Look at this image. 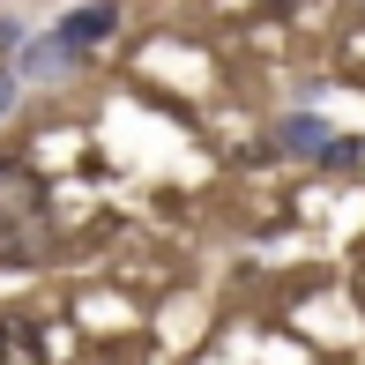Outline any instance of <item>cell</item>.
Here are the masks:
<instances>
[{
  "mask_svg": "<svg viewBox=\"0 0 365 365\" xmlns=\"http://www.w3.org/2000/svg\"><path fill=\"white\" fill-rule=\"evenodd\" d=\"M53 246V224H45V187L30 172L0 179V269H30Z\"/></svg>",
  "mask_w": 365,
  "mask_h": 365,
  "instance_id": "cell-1",
  "label": "cell"
},
{
  "mask_svg": "<svg viewBox=\"0 0 365 365\" xmlns=\"http://www.w3.org/2000/svg\"><path fill=\"white\" fill-rule=\"evenodd\" d=\"M112 30H120V8H112V0H97V8H75L60 30H45V45L23 60V68H30V75H60V68H75V60H90L97 45L112 38Z\"/></svg>",
  "mask_w": 365,
  "mask_h": 365,
  "instance_id": "cell-2",
  "label": "cell"
},
{
  "mask_svg": "<svg viewBox=\"0 0 365 365\" xmlns=\"http://www.w3.org/2000/svg\"><path fill=\"white\" fill-rule=\"evenodd\" d=\"M276 149H291V157H313V164H343V172L358 164V135H336V127L313 120V112H291V120L276 127Z\"/></svg>",
  "mask_w": 365,
  "mask_h": 365,
  "instance_id": "cell-3",
  "label": "cell"
},
{
  "mask_svg": "<svg viewBox=\"0 0 365 365\" xmlns=\"http://www.w3.org/2000/svg\"><path fill=\"white\" fill-rule=\"evenodd\" d=\"M0 365H53V336L30 313H0Z\"/></svg>",
  "mask_w": 365,
  "mask_h": 365,
  "instance_id": "cell-4",
  "label": "cell"
},
{
  "mask_svg": "<svg viewBox=\"0 0 365 365\" xmlns=\"http://www.w3.org/2000/svg\"><path fill=\"white\" fill-rule=\"evenodd\" d=\"M254 8H261V15H298L306 0H254Z\"/></svg>",
  "mask_w": 365,
  "mask_h": 365,
  "instance_id": "cell-5",
  "label": "cell"
},
{
  "mask_svg": "<svg viewBox=\"0 0 365 365\" xmlns=\"http://www.w3.org/2000/svg\"><path fill=\"white\" fill-rule=\"evenodd\" d=\"M351 298L365 306V254H358V269H351Z\"/></svg>",
  "mask_w": 365,
  "mask_h": 365,
  "instance_id": "cell-6",
  "label": "cell"
},
{
  "mask_svg": "<svg viewBox=\"0 0 365 365\" xmlns=\"http://www.w3.org/2000/svg\"><path fill=\"white\" fill-rule=\"evenodd\" d=\"M8 105H15V75L0 68V112H8Z\"/></svg>",
  "mask_w": 365,
  "mask_h": 365,
  "instance_id": "cell-7",
  "label": "cell"
}]
</instances>
